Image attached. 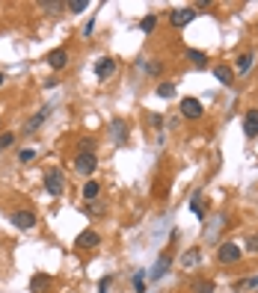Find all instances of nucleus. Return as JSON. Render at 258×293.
Returning a JSON list of instances; mask_svg holds the SVG:
<instances>
[{
  "label": "nucleus",
  "instance_id": "nucleus-9",
  "mask_svg": "<svg viewBox=\"0 0 258 293\" xmlns=\"http://www.w3.org/2000/svg\"><path fill=\"white\" fill-rule=\"evenodd\" d=\"M113 71H116V59H113V56H101V59L95 62V77H98V80H107Z\"/></svg>",
  "mask_w": 258,
  "mask_h": 293
},
{
  "label": "nucleus",
  "instance_id": "nucleus-20",
  "mask_svg": "<svg viewBox=\"0 0 258 293\" xmlns=\"http://www.w3.org/2000/svg\"><path fill=\"white\" fill-rule=\"evenodd\" d=\"M65 9H68L71 15H80V12H86V9H89V0H68Z\"/></svg>",
  "mask_w": 258,
  "mask_h": 293
},
{
  "label": "nucleus",
  "instance_id": "nucleus-1",
  "mask_svg": "<svg viewBox=\"0 0 258 293\" xmlns=\"http://www.w3.org/2000/svg\"><path fill=\"white\" fill-rule=\"evenodd\" d=\"M240 258H243V249H240L235 240H226L223 246L217 249V261L223 264V267H232V264H238Z\"/></svg>",
  "mask_w": 258,
  "mask_h": 293
},
{
  "label": "nucleus",
  "instance_id": "nucleus-17",
  "mask_svg": "<svg viewBox=\"0 0 258 293\" xmlns=\"http://www.w3.org/2000/svg\"><path fill=\"white\" fill-rule=\"evenodd\" d=\"M98 193H101V184H98V181H86V184H83V199H86V201H95Z\"/></svg>",
  "mask_w": 258,
  "mask_h": 293
},
{
  "label": "nucleus",
  "instance_id": "nucleus-23",
  "mask_svg": "<svg viewBox=\"0 0 258 293\" xmlns=\"http://www.w3.org/2000/svg\"><path fill=\"white\" fill-rule=\"evenodd\" d=\"M95 145H98V142H95L92 136H83L80 145H78V151H92V154H95Z\"/></svg>",
  "mask_w": 258,
  "mask_h": 293
},
{
  "label": "nucleus",
  "instance_id": "nucleus-19",
  "mask_svg": "<svg viewBox=\"0 0 258 293\" xmlns=\"http://www.w3.org/2000/svg\"><path fill=\"white\" fill-rule=\"evenodd\" d=\"M252 59H255V54H252V51H246V54H240V56H238V71H240V74H246V71L252 68Z\"/></svg>",
  "mask_w": 258,
  "mask_h": 293
},
{
  "label": "nucleus",
  "instance_id": "nucleus-2",
  "mask_svg": "<svg viewBox=\"0 0 258 293\" xmlns=\"http://www.w3.org/2000/svg\"><path fill=\"white\" fill-rule=\"evenodd\" d=\"M75 169H78V175L92 178L95 169H98V157H95L92 151H78V154H75Z\"/></svg>",
  "mask_w": 258,
  "mask_h": 293
},
{
  "label": "nucleus",
  "instance_id": "nucleus-11",
  "mask_svg": "<svg viewBox=\"0 0 258 293\" xmlns=\"http://www.w3.org/2000/svg\"><path fill=\"white\" fill-rule=\"evenodd\" d=\"M169 267H172V258H169V255H160L158 264H155V270L149 273V278H152V281H160V278L169 273Z\"/></svg>",
  "mask_w": 258,
  "mask_h": 293
},
{
  "label": "nucleus",
  "instance_id": "nucleus-26",
  "mask_svg": "<svg viewBox=\"0 0 258 293\" xmlns=\"http://www.w3.org/2000/svg\"><path fill=\"white\" fill-rule=\"evenodd\" d=\"M246 252L249 255H258V234H249L246 237Z\"/></svg>",
  "mask_w": 258,
  "mask_h": 293
},
{
  "label": "nucleus",
  "instance_id": "nucleus-31",
  "mask_svg": "<svg viewBox=\"0 0 258 293\" xmlns=\"http://www.w3.org/2000/svg\"><path fill=\"white\" fill-rule=\"evenodd\" d=\"M190 210H193L196 216H205V210H202V204H199V196H193V201H190Z\"/></svg>",
  "mask_w": 258,
  "mask_h": 293
},
{
  "label": "nucleus",
  "instance_id": "nucleus-34",
  "mask_svg": "<svg viewBox=\"0 0 258 293\" xmlns=\"http://www.w3.org/2000/svg\"><path fill=\"white\" fill-rule=\"evenodd\" d=\"M3 83H6V77H3V74H0V86H3Z\"/></svg>",
  "mask_w": 258,
  "mask_h": 293
},
{
  "label": "nucleus",
  "instance_id": "nucleus-13",
  "mask_svg": "<svg viewBox=\"0 0 258 293\" xmlns=\"http://www.w3.org/2000/svg\"><path fill=\"white\" fill-rule=\"evenodd\" d=\"M214 77L223 83V86H232L235 83V71L229 65H214Z\"/></svg>",
  "mask_w": 258,
  "mask_h": 293
},
{
  "label": "nucleus",
  "instance_id": "nucleus-6",
  "mask_svg": "<svg viewBox=\"0 0 258 293\" xmlns=\"http://www.w3.org/2000/svg\"><path fill=\"white\" fill-rule=\"evenodd\" d=\"M193 18H196V9H193V6H187V9H172V12H169V24H172L175 30H184Z\"/></svg>",
  "mask_w": 258,
  "mask_h": 293
},
{
  "label": "nucleus",
  "instance_id": "nucleus-12",
  "mask_svg": "<svg viewBox=\"0 0 258 293\" xmlns=\"http://www.w3.org/2000/svg\"><path fill=\"white\" fill-rule=\"evenodd\" d=\"M243 133H246V139L258 136V110H249V113L243 116Z\"/></svg>",
  "mask_w": 258,
  "mask_h": 293
},
{
  "label": "nucleus",
  "instance_id": "nucleus-33",
  "mask_svg": "<svg viewBox=\"0 0 258 293\" xmlns=\"http://www.w3.org/2000/svg\"><path fill=\"white\" fill-rule=\"evenodd\" d=\"M92 30H95V21H89V24L83 27V36H92Z\"/></svg>",
  "mask_w": 258,
  "mask_h": 293
},
{
  "label": "nucleus",
  "instance_id": "nucleus-27",
  "mask_svg": "<svg viewBox=\"0 0 258 293\" xmlns=\"http://www.w3.org/2000/svg\"><path fill=\"white\" fill-rule=\"evenodd\" d=\"M33 157H36V151H33V148H21V151H18V163H30Z\"/></svg>",
  "mask_w": 258,
  "mask_h": 293
},
{
  "label": "nucleus",
  "instance_id": "nucleus-30",
  "mask_svg": "<svg viewBox=\"0 0 258 293\" xmlns=\"http://www.w3.org/2000/svg\"><path fill=\"white\" fill-rule=\"evenodd\" d=\"M62 6H65V3H54V0H51V3H42V9H45V12H51V15H57Z\"/></svg>",
  "mask_w": 258,
  "mask_h": 293
},
{
  "label": "nucleus",
  "instance_id": "nucleus-21",
  "mask_svg": "<svg viewBox=\"0 0 258 293\" xmlns=\"http://www.w3.org/2000/svg\"><path fill=\"white\" fill-rule=\"evenodd\" d=\"M155 27H158V15H145V18H142V24H139V30H142V33H155Z\"/></svg>",
  "mask_w": 258,
  "mask_h": 293
},
{
  "label": "nucleus",
  "instance_id": "nucleus-28",
  "mask_svg": "<svg viewBox=\"0 0 258 293\" xmlns=\"http://www.w3.org/2000/svg\"><path fill=\"white\" fill-rule=\"evenodd\" d=\"M243 287H258V275H252V278H243V281H238V284H235V290H243Z\"/></svg>",
  "mask_w": 258,
  "mask_h": 293
},
{
  "label": "nucleus",
  "instance_id": "nucleus-32",
  "mask_svg": "<svg viewBox=\"0 0 258 293\" xmlns=\"http://www.w3.org/2000/svg\"><path fill=\"white\" fill-rule=\"evenodd\" d=\"M12 133H3V136H0V151H3V148H9V145H12Z\"/></svg>",
  "mask_w": 258,
  "mask_h": 293
},
{
  "label": "nucleus",
  "instance_id": "nucleus-29",
  "mask_svg": "<svg viewBox=\"0 0 258 293\" xmlns=\"http://www.w3.org/2000/svg\"><path fill=\"white\" fill-rule=\"evenodd\" d=\"M110 284H113V275H104V278L98 281V293H107V290H110Z\"/></svg>",
  "mask_w": 258,
  "mask_h": 293
},
{
  "label": "nucleus",
  "instance_id": "nucleus-5",
  "mask_svg": "<svg viewBox=\"0 0 258 293\" xmlns=\"http://www.w3.org/2000/svg\"><path fill=\"white\" fill-rule=\"evenodd\" d=\"M45 190H48L51 196H62V190H65V181H62V172H60V169H51V172H45Z\"/></svg>",
  "mask_w": 258,
  "mask_h": 293
},
{
  "label": "nucleus",
  "instance_id": "nucleus-22",
  "mask_svg": "<svg viewBox=\"0 0 258 293\" xmlns=\"http://www.w3.org/2000/svg\"><path fill=\"white\" fill-rule=\"evenodd\" d=\"M190 293H214V281H193Z\"/></svg>",
  "mask_w": 258,
  "mask_h": 293
},
{
  "label": "nucleus",
  "instance_id": "nucleus-10",
  "mask_svg": "<svg viewBox=\"0 0 258 293\" xmlns=\"http://www.w3.org/2000/svg\"><path fill=\"white\" fill-rule=\"evenodd\" d=\"M45 59H48V65H51L54 71H60V68H65V65H68V51H65V48H54Z\"/></svg>",
  "mask_w": 258,
  "mask_h": 293
},
{
  "label": "nucleus",
  "instance_id": "nucleus-7",
  "mask_svg": "<svg viewBox=\"0 0 258 293\" xmlns=\"http://www.w3.org/2000/svg\"><path fill=\"white\" fill-rule=\"evenodd\" d=\"M181 116H184V119H202V116H205L202 101H199V98H184V101H181Z\"/></svg>",
  "mask_w": 258,
  "mask_h": 293
},
{
  "label": "nucleus",
  "instance_id": "nucleus-15",
  "mask_svg": "<svg viewBox=\"0 0 258 293\" xmlns=\"http://www.w3.org/2000/svg\"><path fill=\"white\" fill-rule=\"evenodd\" d=\"M48 284H51V275H45V273H36V275H33V281H30V290H33V293H42Z\"/></svg>",
  "mask_w": 258,
  "mask_h": 293
},
{
  "label": "nucleus",
  "instance_id": "nucleus-18",
  "mask_svg": "<svg viewBox=\"0 0 258 293\" xmlns=\"http://www.w3.org/2000/svg\"><path fill=\"white\" fill-rule=\"evenodd\" d=\"M187 59H190L196 68H205V65H208V56H205L202 51H196V48H187Z\"/></svg>",
  "mask_w": 258,
  "mask_h": 293
},
{
  "label": "nucleus",
  "instance_id": "nucleus-25",
  "mask_svg": "<svg viewBox=\"0 0 258 293\" xmlns=\"http://www.w3.org/2000/svg\"><path fill=\"white\" fill-rule=\"evenodd\" d=\"M158 95H160V98H172V95H175V86H172V83H160V86H158Z\"/></svg>",
  "mask_w": 258,
  "mask_h": 293
},
{
  "label": "nucleus",
  "instance_id": "nucleus-8",
  "mask_svg": "<svg viewBox=\"0 0 258 293\" xmlns=\"http://www.w3.org/2000/svg\"><path fill=\"white\" fill-rule=\"evenodd\" d=\"M75 246H78V249H95V246H101V234H98V231H92V228H86V231H80V234H78Z\"/></svg>",
  "mask_w": 258,
  "mask_h": 293
},
{
  "label": "nucleus",
  "instance_id": "nucleus-14",
  "mask_svg": "<svg viewBox=\"0 0 258 293\" xmlns=\"http://www.w3.org/2000/svg\"><path fill=\"white\" fill-rule=\"evenodd\" d=\"M110 130H113V139H116L119 145H125V142H128V125H125L122 119H116L113 125H110Z\"/></svg>",
  "mask_w": 258,
  "mask_h": 293
},
{
  "label": "nucleus",
  "instance_id": "nucleus-24",
  "mask_svg": "<svg viewBox=\"0 0 258 293\" xmlns=\"http://www.w3.org/2000/svg\"><path fill=\"white\" fill-rule=\"evenodd\" d=\"M134 290H137V293H145V270H139V273L134 275Z\"/></svg>",
  "mask_w": 258,
  "mask_h": 293
},
{
  "label": "nucleus",
  "instance_id": "nucleus-4",
  "mask_svg": "<svg viewBox=\"0 0 258 293\" xmlns=\"http://www.w3.org/2000/svg\"><path fill=\"white\" fill-rule=\"evenodd\" d=\"M9 222L15 225V228H21V231H30L33 225H36V213L33 210H12V216H9Z\"/></svg>",
  "mask_w": 258,
  "mask_h": 293
},
{
  "label": "nucleus",
  "instance_id": "nucleus-3",
  "mask_svg": "<svg viewBox=\"0 0 258 293\" xmlns=\"http://www.w3.org/2000/svg\"><path fill=\"white\" fill-rule=\"evenodd\" d=\"M51 110H54V104H45V107L39 110V113H36V116H33V119H30V122L24 125V130H21V133H24V136H33L36 130H39V128H42V125L48 122V116H51Z\"/></svg>",
  "mask_w": 258,
  "mask_h": 293
},
{
  "label": "nucleus",
  "instance_id": "nucleus-16",
  "mask_svg": "<svg viewBox=\"0 0 258 293\" xmlns=\"http://www.w3.org/2000/svg\"><path fill=\"white\" fill-rule=\"evenodd\" d=\"M181 264H184V267H199V264H202V252H199V249H190V252H184Z\"/></svg>",
  "mask_w": 258,
  "mask_h": 293
}]
</instances>
